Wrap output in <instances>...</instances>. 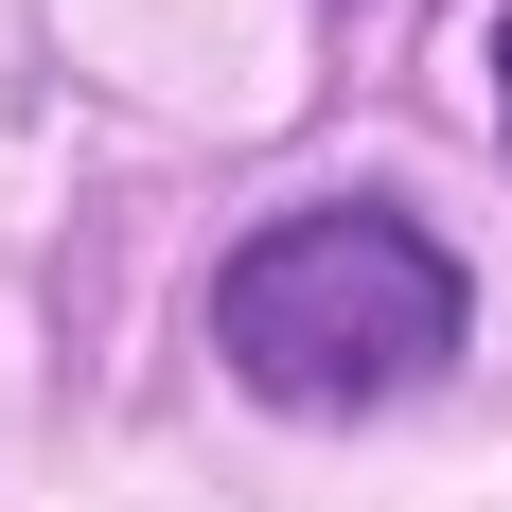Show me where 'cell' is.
<instances>
[{"label":"cell","instance_id":"1","mask_svg":"<svg viewBox=\"0 0 512 512\" xmlns=\"http://www.w3.org/2000/svg\"><path fill=\"white\" fill-rule=\"evenodd\" d=\"M212 354L248 371L265 407H389V389H424L460 354V265L389 195L265 212L248 248L212 265Z\"/></svg>","mask_w":512,"mask_h":512},{"label":"cell","instance_id":"2","mask_svg":"<svg viewBox=\"0 0 512 512\" xmlns=\"http://www.w3.org/2000/svg\"><path fill=\"white\" fill-rule=\"evenodd\" d=\"M477 71H495V106H512V18H495V36H477Z\"/></svg>","mask_w":512,"mask_h":512}]
</instances>
